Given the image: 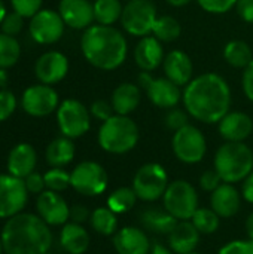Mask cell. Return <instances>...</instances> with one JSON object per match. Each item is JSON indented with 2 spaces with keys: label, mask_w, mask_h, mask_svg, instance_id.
Returning <instances> with one entry per match:
<instances>
[{
  "label": "cell",
  "mask_w": 253,
  "mask_h": 254,
  "mask_svg": "<svg viewBox=\"0 0 253 254\" xmlns=\"http://www.w3.org/2000/svg\"><path fill=\"white\" fill-rule=\"evenodd\" d=\"M169 176L161 164L149 162L142 165L133 177V190L145 202H155L164 196L169 188Z\"/></svg>",
  "instance_id": "6"
},
{
  "label": "cell",
  "mask_w": 253,
  "mask_h": 254,
  "mask_svg": "<svg viewBox=\"0 0 253 254\" xmlns=\"http://www.w3.org/2000/svg\"><path fill=\"white\" fill-rule=\"evenodd\" d=\"M224 183V180L221 179V176L216 173V170H207L200 176V188L206 192H213L216 190L221 185Z\"/></svg>",
  "instance_id": "45"
},
{
  "label": "cell",
  "mask_w": 253,
  "mask_h": 254,
  "mask_svg": "<svg viewBox=\"0 0 253 254\" xmlns=\"http://www.w3.org/2000/svg\"><path fill=\"white\" fill-rule=\"evenodd\" d=\"M89 113H91L92 118L104 122V121H107L109 118H112L115 115V110L112 107V103H107L104 100H97V101H94L91 104Z\"/></svg>",
  "instance_id": "44"
},
{
  "label": "cell",
  "mask_w": 253,
  "mask_h": 254,
  "mask_svg": "<svg viewBox=\"0 0 253 254\" xmlns=\"http://www.w3.org/2000/svg\"><path fill=\"white\" fill-rule=\"evenodd\" d=\"M91 238L84 225L67 222L60 232V246L67 254H85L89 249Z\"/></svg>",
  "instance_id": "26"
},
{
  "label": "cell",
  "mask_w": 253,
  "mask_h": 254,
  "mask_svg": "<svg viewBox=\"0 0 253 254\" xmlns=\"http://www.w3.org/2000/svg\"><path fill=\"white\" fill-rule=\"evenodd\" d=\"M219 134L225 141L242 143L253 131L252 118L243 112H228L218 124Z\"/></svg>",
  "instance_id": "20"
},
{
  "label": "cell",
  "mask_w": 253,
  "mask_h": 254,
  "mask_svg": "<svg viewBox=\"0 0 253 254\" xmlns=\"http://www.w3.org/2000/svg\"><path fill=\"white\" fill-rule=\"evenodd\" d=\"M185 110L203 124H219L230 112L231 89L227 80L216 73L194 77L182 94Z\"/></svg>",
  "instance_id": "1"
},
{
  "label": "cell",
  "mask_w": 253,
  "mask_h": 254,
  "mask_svg": "<svg viewBox=\"0 0 253 254\" xmlns=\"http://www.w3.org/2000/svg\"><path fill=\"white\" fill-rule=\"evenodd\" d=\"M94 18L100 25H113L121 19L124 6L119 0H95L94 3Z\"/></svg>",
  "instance_id": "32"
},
{
  "label": "cell",
  "mask_w": 253,
  "mask_h": 254,
  "mask_svg": "<svg viewBox=\"0 0 253 254\" xmlns=\"http://www.w3.org/2000/svg\"><path fill=\"white\" fill-rule=\"evenodd\" d=\"M28 190L22 179L9 173L0 174V219H10L24 211L28 202Z\"/></svg>",
  "instance_id": "12"
},
{
  "label": "cell",
  "mask_w": 253,
  "mask_h": 254,
  "mask_svg": "<svg viewBox=\"0 0 253 254\" xmlns=\"http://www.w3.org/2000/svg\"><path fill=\"white\" fill-rule=\"evenodd\" d=\"M58 13L64 24L75 30H86L95 21L94 4L89 0H60Z\"/></svg>",
  "instance_id": "18"
},
{
  "label": "cell",
  "mask_w": 253,
  "mask_h": 254,
  "mask_svg": "<svg viewBox=\"0 0 253 254\" xmlns=\"http://www.w3.org/2000/svg\"><path fill=\"white\" fill-rule=\"evenodd\" d=\"M188 254H201V253H197V252H192V253H188Z\"/></svg>",
  "instance_id": "57"
},
{
  "label": "cell",
  "mask_w": 253,
  "mask_h": 254,
  "mask_svg": "<svg viewBox=\"0 0 253 254\" xmlns=\"http://www.w3.org/2000/svg\"><path fill=\"white\" fill-rule=\"evenodd\" d=\"M171 147L174 156L188 165L201 162L207 152L206 137L194 125H186L176 131L171 140Z\"/></svg>",
  "instance_id": "11"
},
{
  "label": "cell",
  "mask_w": 253,
  "mask_h": 254,
  "mask_svg": "<svg viewBox=\"0 0 253 254\" xmlns=\"http://www.w3.org/2000/svg\"><path fill=\"white\" fill-rule=\"evenodd\" d=\"M118 214H115L107 205L98 207L91 211L89 225L94 232L103 237H113L118 232Z\"/></svg>",
  "instance_id": "30"
},
{
  "label": "cell",
  "mask_w": 253,
  "mask_h": 254,
  "mask_svg": "<svg viewBox=\"0 0 253 254\" xmlns=\"http://www.w3.org/2000/svg\"><path fill=\"white\" fill-rule=\"evenodd\" d=\"M243 91L245 95L253 103V60L243 71Z\"/></svg>",
  "instance_id": "49"
},
{
  "label": "cell",
  "mask_w": 253,
  "mask_h": 254,
  "mask_svg": "<svg viewBox=\"0 0 253 254\" xmlns=\"http://www.w3.org/2000/svg\"><path fill=\"white\" fill-rule=\"evenodd\" d=\"M246 234H248V238L253 240V213H251L248 216V220H246Z\"/></svg>",
  "instance_id": "52"
},
{
  "label": "cell",
  "mask_w": 253,
  "mask_h": 254,
  "mask_svg": "<svg viewBox=\"0 0 253 254\" xmlns=\"http://www.w3.org/2000/svg\"><path fill=\"white\" fill-rule=\"evenodd\" d=\"M213 165L224 183H240L253 171L252 149L243 141H227L218 149Z\"/></svg>",
  "instance_id": "5"
},
{
  "label": "cell",
  "mask_w": 253,
  "mask_h": 254,
  "mask_svg": "<svg viewBox=\"0 0 253 254\" xmlns=\"http://www.w3.org/2000/svg\"><path fill=\"white\" fill-rule=\"evenodd\" d=\"M242 193L231 183H222L210 193V208L221 217L230 219L240 211Z\"/></svg>",
  "instance_id": "21"
},
{
  "label": "cell",
  "mask_w": 253,
  "mask_h": 254,
  "mask_svg": "<svg viewBox=\"0 0 253 254\" xmlns=\"http://www.w3.org/2000/svg\"><path fill=\"white\" fill-rule=\"evenodd\" d=\"M91 219V211L88 210L86 205L84 204H75L70 207V220L69 222H73V223H78V225H84L86 222H89Z\"/></svg>",
  "instance_id": "47"
},
{
  "label": "cell",
  "mask_w": 253,
  "mask_h": 254,
  "mask_svg": "<svg viewBox=\"0 0 253 254\" xmlns=\"http://www.w3.org/2000/svg\"><path fill=\"white\" fill-rule=\"evenodd\" d=\"M242 196L253 205V171L243 180L242 186Z\"/></svg>",
  "instance_id": "50"
},
{
  "label": "cell",
  "mask_w": 253,
  "mask_h": 254,
  "mask_svg": "<svg viewBox=\"0 0 253 254\" xmlns=\"http://www.w3.org/2000/svg\"><path fill=\"white\" fill-rule=\"evenodd\" d=\"M149 254H174L171 250H170V247H166V246H163V244H152V247H151V252Z\"/></svg>",
  "instance_id": "51"
},
{
  "label": "cell",
  "mask_w": 253,
  "mask_h": 254,
  "mask_svg": "<svg viewBox=\"0 0 253 254\" xmlns=\"http://www.w3.org/2000/svg\"><path fill=\"white\" fill-rule=\"evenodd\" d=\"M180 31L182 27L179 21L170 15H164L157 18L154 24L152 36H155L160 42H174L176 39H179Z\"/></svg>",
  "instance_id": "34"
},
{
  "label": "cell",
  "mask_w": 253,
  "mask_h": 254,
  "mask_svg": "<svg viewBox=\"0 0 253 254\" xmlns=\"http://www.w3.org/2000/svg\"><path fill=\"white\" fill-rule=\"evenodd\" d=\"M109 185V176L95 161L79 162L70 173V188L84 196H98Z\"/></svg>",
  "instance_id": "8"
},
{
  "label": "cell",
  "mask_w": 253,
  "mask_h": 254,
  "mask_svg": "<svg viewBox=\"0 0 253 254\" xmlns=\"http://www.w3.org/2000/svg\"><path fill=\"white\" fill-rule=\"evenodd\" d=\"M188 119H189V113H188V112L174 107V109H170V110H169V113L166 115L164 122H166V127H167L169 129H171V131L176 132V131H179L180 128L189 125V124H188Z\"/></svg>",
  "instance_id": "40"
},
{
  "label": "cell",
  "mask_w": 253,
  "mask_h": 254,
  "mask_svg": "<svg viewBox=\"0 0 253 254\" xmlns=\"http://www.w3.org/2000/svg\"><path fill=\"white\" fill-rule=\"evenodd\" d=\"M157 18V9L151 0H128L122 9L121 24L128 34L145 37L152 34Z\"/></svg>",
  "instance_id": "9"
},
{
  "label": "cell",
  "mask_w": 253,
  "mask_h": 254,
  "mask_svg": "<svg viewBox=\"0 0 253 254\" xmlns=\"http://www.w3.org/2000/svg\"><path fill=\"white\" fill-rule=\"evenodd\" d=\"M139 83L145 89L151 103L160 109H174L182 100L180 86L167 77H152L148 71L139 74Z\"/></svg>",
  "instance_id": "13"
},
{
  "label": "cell",
  "mask_w": 253,
  "mask_h": 254,
  "mask_svg": "<svg viewBox=\"0 0 253 254\" xmlns=\"http://www.w3.org/2000/svg\"><path fill=\"white\" fill-rule=\"evenodd\" d=\"M169 4H171V6H174V7H180V6H185V4H188L191 0H166Z\"/></svg>",
  "instance_id": "54"
},
{
  "label": "cell",
  "mask_w": 253,
  "mask_h": 254,
  "mask_svg": "<svg viewBox=\"0 0 253 254\" xmlns=\"http://www.w3.org/2000/svg\"><path fill=\"white\" fill-rule=\"evenodd\" d=\"M191 222L194 223V226L198 229V232L201 235H212L219 229L221 217L212 208L198 207V210L194 213Z\"/></svg>",
  "instance_id": "36"
},
{
  "label": "cell",
  "mask_w": 253,
  "mask_h": 254,
  "mask_svg": "<svg viewBox=\"0 0 253 254\" xmlns=\"http://www.w3.org/2000/svg\"><path fill=\"white\" fill-rule=\"evenodd\" d=\"M7 82H9V74L6 71V68H0V88L4 89Z\"/></svg>",
  "instance_id": "53"
},
{
  "label": "cell",
  "mask_w": 253,
  "mask_h": 254,
  "mask_svg": "<svg viewBox=\"0 0 253 254\" xmlns=\"http://www.w3.org/2000/svg\"><path fill=\"white\" fill-rule=\"evenodd\" d=\"M198 4L209 13H225L237 4V0H197Z\"/></svg>",
  "instance_id": "42"
},
{
  "label": "cell",
  "mask_w": 253,
  "mask_h": 254,
  "mask_svg": "<svg viewBox=\"0 0 253 254\" xmlns=\"http://www.w3.org/2000/svg\"><path fill=\"white\" fill-rule=\"evenodd\" d=\"M69 73V60L58 51H48L42 54L34 64V74L40 83L55 85L61 82Z\"/></svg>",
  "instance_id": "17"
},
{
  "label": "cell",
  "mask_w": 253,
  "mask_h": 254,
  "mask_svg": "<svg viewBox=\"0 0 253 254\" xmlns=\"http://www.w3.org/2000/svg\"><path fill=\"white\" fill-rule=\"evenodd\" d=\"M21 57L19 42L13 36L0 33V68L13 67Z\"/></svg>",
  "instance_id": "35"
},
{
  "label": "cell",
  "mask_w": 253,
  "mask_h": 254,
  "mask_svg": "<svg viewBox=\"0 0 253 254\" xmlns=\"http://www.w3.org/2000/svg\"><path fill=\"white\" fill-rule=\"evenodd\" d=\"M24 183H25V188H27L28 193H33V195H39L43 190H46L43 176L40 173H36V171H33L31 174H28L24 179Z\"/></svg>",
  "instance_id": "46"
},
{
  "label": "cell",
  "mask_w": 253,
  "mask_h": 254,
  "mask_svg": "<svg viewBox=\"0 0 253 254\" xmlns=\"http://www.w3.org/2000/svg\"><path fill=\"white\" fill-rule=\"evenodd\" d=\"M75 153H76V147H75L73 140L63 135V137L54 138L48 144L45 150V159L48 165L63 168L73 161Z\"/></svg>",
  "instance_id": "28"
},
{
  "label": "cell",
  "mask_w": 253,
  "mask_h": 254,
  "mask_svg": "<svg viewBox=\"0 0 253 254\" xmlns=\"http://www.w3.org/2000/svg\"><path fill=\"white\" fill-rule=\"evenodd\" d=\"M112 243L118 254H149L152 247L146 232L136 226L118 229Z\"/></svg>",
  "instance_id": "19"
},
{
  "label": "cell",
  "mask_w": 253,
  "mask_h": 254,
  "mask_svg": "<svg viewBox=\"0 0 253 254\" xmlns=\"http://www.w3.org/2000/svg\"><path fill=\"white\" fill-rule=\"evenodd\" d=\"M81 51L95 68L112 71L121 67L128 54L125 36L113 25H91L81 37Z\"/></svg>",
  "instance_id": "3"
},
{
  "label": "cell",
  "mask_w": 253,
  "mask_h": 254,
  "mask_svg": "<svg viewBox=\"0 0 253 254\" xmlns=\"http://www.w3.org/2000/svg\"><path fill=\"white\" fill-rule=\"evenodd\" d=\"M164 74L167 79L174 82L179 86H186L192 80L194 65L188 54L183 51L174 49L170 51L163 61Z\"/></svg>",
  "instance_id": "22"
},
{
  "label": "cell",
  "mask_w": 253,
  "mask_h": 254,
  "mask_svg": "<svg viewBox=\"0 0 253 254\" xmlns=\"http://www.w3.org/2000/svg\"><path fill=\"white\" fill-rule=\"evenodd\" d=\"M163 205L177 220H191L200 207L197 189L186 180H174L163 196Z\"/></svg>",
  "instance_id": "7"
},
{
  "label": "cell",
  "mask_w": 253,
  "mask_h": 254,
  "mask_svg": "<svg viewBox=\"0 0 253 254\" xmlns=\"http://www.w3.org/2000/svg\"><path fill=\"white\" fill-rule=\"evenodd\" d=\"M37 165V153L34 147L28 143H19L12 147V150L7 155V173L18 177L25 179L28 174H31L36 170Z\"/></svg>",
  "instance_id": "23"
},
{
  "label": "cell",
  "mask_w": 253,
  "mask_h": 254,
  "mask_svg": "<svg viewBox=\"0 0 253 254\" xmlns=\"http://www.w3.org/2000/svg\"><path fill=\"white\" fill-rule=\"evenodd\" d=\"M43 179H45V186L48 190H54V192L61 193L70 188V173H67L64 168L51 167L43 174Z\"/></svg>",
  "instance_id": "37"
},
{
  "label": "cell",
  "mask_w": 253,
  "mask_h": 254,
  "mask_svg": "<svg viewBox=\"0 0 253 254\" xmlns=\"http://www.w3.org/2000/svg\"><path fill=\"white\" fill-rule=\"evenodd\" d=\"M224 58L236 68H246L253 60L252 49L243 40H231L224 48Z\"/></svg>",
  "instance_id": "31"
},
{
  "label": "cell",
  "mask_w": 253,
  "mask_h": 254,
  "mask_svg": "<svg viewBox=\"0 0 253 254\" xmlns=\"http://www.w3.org/2000/svg\"><path fill=\"white\" fill-rule=\"evenodd\" d=\"M16 109V97L12 91L1 89L0 91V122L9 119Z\"/></svg>",
  "instance_id": "41"
},
{
  "label": "cell",
  "mask_w": 253,
  "mask_h": 254,
  "mask_svg": "<svg viewBox=\"0 0 253 254\" xmlns=\"http://www.w3.org/2000/svg\"><path fill=\"white\" fill-rule=\"evenodd\" d=\"M140 138L137 124L124 115H113L104 121L98 129V144L100 147L112 155H125L131 152Z\"/></svg>",
  "instance_id": "4"
},
{
  "label": "cell",
  "mask_w": 253,
  "mask_h": 254,
  "mask_svg": "<svg viewBox=\"0 0 253 254\" xmlns=\"http://www.w3.org/2000/svg\"><path fill=\"white\" fill-rule=\"evenodd\" d=\"M140 100H142L140 88L134 83L125 82L115 88V91L112 92L110 103L115 110V115L128 116L139 107Z\"/></svg>",
  "instance_id": "27"
},
{
  "label": "cell",
  "mask_w": 253,
  "mask_h": 254,
  "mask_svg": "<svg viewBox=\"0 0 253 254\" xmlns=\"http://www.w3.org/2000/svg\"><path fill=\"white\" fill-rule=\"evenodd\" d=\"M137 199L133 188H118L107 196V207L115 214H125L136 205Z\"/></svg>",
  "instance_id": "33"
},
{
  "label": "cell",
  "mask_w": 253,
  "mask_h": 254,
  "mask_svg": "<svg viewBox=\"0 0 253 254\" xmlns=\"http://www.w3.org/2000/svg\"><path fill=\"white\" fill-rule=\"evenodd\" d=\"M218 254H253V240H234L227 243Z\"/></svg>",
  "instance_id": "43"
},
{
  "label": "cell",
  "mask_w": 253,
  "mask_h": 254,
  "mask_svg": "<svg viewBox=\"0 0 253 254\" xmlns=\"http://www.w3.org/2000/svg\"><path fill=\"white\" fill-rule=\"evenodd\" d=\"M64 21L61 15L52 9H40L30 18V36L40 45H52L58 42L64 33Z\"/></svg>",
  "instance_id": "15"
},
{
  "label": "cell",
  "mask_w": 253,
  "mask_h": 254,
  "mask_svg": "<svg viewBox=\"0 0 253 254\" xmlns=\"http://www.w3.org/2000/svg\"><path fill=\"white\" fill-rule=\"evenodd\" d=\"M1 33L7 34V36H16L22 31L24 28V16H21L16 12H9L6 13V16L3 18L1 24Z\"/></svg>",
  "instance_id": "38"
},
{
  "label": "cell",
  "mask_w": 253,
  "mask_h": 254,
  "mask_svg": "<svg viewBox=\"0 0 253 254\" xmlns=\"http://www.w3.org/2000/svg\"><path fill=\"white\" fill-rule=\"evenodd\" d=\"M164 49L161 42L155 36H145L140 39L134 49L136 64L142 71H154L164 61Z\"/></svg>",
  "instance_id": "25"
},
{
  "label": "cell",
  "mask_w": 253,
  "mask_h": 254,
  "mask_svg": "<svg viewBox=\"0 0 253 254\" xmlns=\"http://www.w3.org/2000/svg\"><path fill=\"white\" fill-rule=\"evenodd\" d=\"M60 106L58 94L51 85L39 83L28 86L21 97L22 110L33 118H43L54 113Z\"/></svg>",
  "instance_id": "14"
},
{
  "label": "cell",
  "mask_w": 253,
  "mask_h": 254,
  "mask_svg": "<svg viewBox=\"0 0 253 254\" xmlns=\"http://www.w3.org/2000/svg\"><path fill=\"white\" fill-rule=\"evenodd\" d=\"M57 124L64 137L75 140L89 131L91 113L81 101L69 98L57 109Z\"/></svg>",
  "instance_id": "10"
},
{
  "label": "cell",
  "mask_w": 253,
  "mask_h": 254,
  "mask_svg": "<svg viewBox=\"0 0 253 254\" xmlns=\"http://www.w3.org/2000/svg\"><path fill=\"white\" fill-rule=\"evenodd\" d=\"M37 216L49 226H64L70 220V205L54 190H43L36 198Z\"/></svg>",
  "instance_id": "16"
},
{
  "label": "cell",
  "mask_w": 253,
  "mask_h": 254,
  "mask_svg": "<svg viewBox=\"0 0 253 254\" xmlns=\"http://www.w3.org/2000/svg\"><path fill=\"white\" fill-rule=\"evenodd\" d=\"M167 237L169 247L173 253L188 254L195 252V249L198 247L201 234L191 220H179Z\"/></svg>",
  "instance_id": "24"
},
{
  "label": "cell",
  "mask_w": 253,
  "mask_h": 254,
  "mask_svg": "<svg viewBox=\"0 0 253 254\" xmlns=\"http://www.w3.org/2000/svg\"><path fill=\"white\" fill-rule=\"evenodd\" d=\"M236 7L243 21L253 24V0H237Z\"/></svg>",
  "instance_id": "48"
},
{
  "label": "cell",
  "mask_w": 253,
  "mask_h": 254,
  "mask_svg": "<svg viewBox=\"0 0 253 254\" xmlns=\"http://www.w3.org/2000/svg\"><path fill=\"white\" fill-rule=\"evenodd\" d=\"M0 254H4V249H3V241H1V237H0Z\"/></svg>",
  "instance_id": "56"
},
{
  "label": "cell",
  "mask_w": 253,
  "mask_h": 254,
  "mask_svg": "<svg viewBox=\"0 0 253 254\" xmlns=\"http://www.w3.org/2000/svg\"><path fill=\"white\" fill-rule=\"evenodd\" d=\"M140 222L145 226V229H148L154 234L169 235L179 220L176 217H173L167 210L148 208L140 214Z\"/></svg>",
  "instance_id": "29"
},
{
  "label": "cell",
  "mask_w": 253,
  "mask_h": 254,
  "mask_svg": "<svg viewBox=\"0 0 253 254\" xmlns=\"http://www.w3.org/2000/svg\"><path fill=\"white\" fill-rule=\"evenodd\" d=\"M43 254H52L51 252H46V253H43Z\"/></svg>",
  "instance_id": "58"
},
{
  "label": "cell",
  "mask_w": 253,
  "mask_h": 254,
  "mask_svg": "<svg viewBox=\"0 0 253 254\" xmlns=\"http://www.w3.org/2000/svg\"><path fill=\"white\" fill-rule=\"evenodd\" d=\"M4 254H43L52 247L51 226L37 214L19 213L7 219L0 232Z\"/></svg>",
  "instance_id": "2"
},
{
  "label": "cell",
  "mask_w": 253,
  "mask_h": 254,
  "mask_svg": "<svg viewBox=\"0 0 253 254\" xmlns=\"http://www.w3.org/2000/svg\"><path fill=\"white\" fill-rule=\"evenodd\" d=\"M6 6H4V3H3V0H0V24H1V21H3V18L6 16Z\"/></svg>",
  "instance_id": "55"
},
{
  "label": "cell",
  "mask_w": 253,
  "mask_h": 254,
  "mask_svg": "<svg viewBox=\"0 0 253 254\" xmlns=\"http://www.w3.org/2000/svg\"><path fill=\"white\" fill-rule=\"evenodd\" d=\"M43 0H10V6L13 12L19 13L24 18L34 16L42 9Z\"/></svg>",
  "instance_id": "39"
}]
</instances>
